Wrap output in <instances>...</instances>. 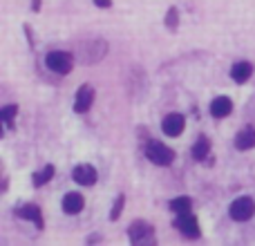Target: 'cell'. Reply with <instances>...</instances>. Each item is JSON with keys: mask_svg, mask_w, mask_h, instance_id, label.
<instances>
[{"mask_svg": "<svg viewBox=\"0 0 255 246\" xmlns=\"http://www.w3.org/2000/svg\"><path fill=\"white\" fill-rule=\"evenodd\" d=\"M175 226L179 229V233L186 235V238H199V224L190 213H179Z\"/></svg>", "mask_w": 255, "mask_h": 246, "instance_id": "52a82bcc", "label": "cell"}, {"mask_svg": "<svg viewBox=\"0 0 255 246\" xmlns=\"http://www.w3.org/2000/svg\"><path fill=\"white\" fill-rule=\"evenodd\" d=\"M128 238L132 244H152L154 242V231L150 224L145 222H134V224L128 229Z\"/></svg>", "mask_w": 255, "mask_h": 246, "instance_id": "277c9868", "label": "cell"}, {"mask_svg": "<svg viewBox=\"0 0 255 246\" xmlns=\"http://www.w3.org/2000/svg\"><path fill=\"white\" fill-rule=\"evenodd\" d=\"M231 110H233V103H231L229 97H217L215 101L211 103V115L215 117V119H224V117H229Z\"/></svg>", "mask_w": 255, "mask_h": 246, "instance_id": "7c38bea8", "label": "cell"}, {"mask_svg": "<svg viewBox=\"0 0 255 246\" xmlns=\"http://www.w3.org/2000/svg\"><path fill=\"white\" fill-rule=\"evenodd\" d=\"M251 74H253V65L249 61H240L231 67V79H233L235 83H247V81L251 79Z\"/></svg>", "mask_w": 255, "mask_h": 246, "instance_id": "8fae6325", "label": "cell"}, {"mask_svg": "<svg viewBox=\"0 0 255 246\" xmlns=\"http://www.w3.org/2000/svg\"><path fill=\"white\" fill-rule=\"evenodd\" d=\"M36 2H38V0H36Z\"/></svg>", "mask_w": 255, "mask_h": 246, "instance_id": "44dd1931", "label": "cell"}, {"mask_svg": "<svg viewBox=\"0 0 255 246\" xmlns=\"http://www.w3.org/2000/svg\"><path fill=\"white\" fill-rule=\"evenodd\" d=\"M184 125H186L184 115H179V112H172V115H168L166 119H163L161 130L166 132L168 136H179L181 132H184Z\"/></svg>", "mask_w": 255, "mask_h": 246, "instance_id": "ba28073f", "label": "cell"}, {"mask_svg": "<svg viewBox=\"0 0 255 246\" xmlns=\"http://www.w3.org/2000/svg\"><path fill=\"white\" fill-rule=\"evenodd\" d=\"M92 103H94V88L92 85H81L74 99V110L79 115H83V112H88L92 108Z\"/></svg>", "mask_w": 255, "mask_h": 246, "instance_id": "8992f818", "label": "cell"}, {"mask_svg": "<svg viewBox=\"0 0 255 246\" xmlns=\"http://www.w3.org/2000/svg\"><path fill=\"white\" fill-rule=\"evenodd\" d=\"M231 217H233L235 222H247L251 220V217L255 215V202L251 197H240L235 199L233 204H231Z\"/></svg>", "mask_w": 255, "mask_h": 246, "instance_id": "3957f363", "label": "cell"}, {"mask_svg": "<svg viewBox=\"0 0 255 246\" xmlns=\"http://www.w3.org/2000/svg\"><path fill=\"white\" fill-rule=\"evenodd\" d=\"M72 179L79 186H94L97 184V170L90 163H81V166H76L72 170Z\"/></svg>", "mask_w": 255, "mask_h": 246, "instance_id": "5b68a950", "label": "cell"}, {"mask_svg": "<svg viewBox=\"0 0 255 246\" xmlns=\"http://www.w3.org/2000/svg\"><path fill=\"white\" fill-rule=\"evenodd\" d=\"M16 215L20 217V220H29V222H34L36 229H43V226H45L43 213H40V208H38V206H34V204H27V206L18 208Z\"/></svg>", "mask_w": 255, "mask_h": 246, "instance_id": "9c48e42d", "label": "cell"}, {"mask_svg": "<svg viewBox=\"0 0 255 246\" xmlns=\"http://www.w3.org/2000/svg\"><path fill=\"white\" fill-rule=\"evenodd\" d=\"M190 206H193V202H190V197H177L170 202V208L179 215V213H190Z\"/></svg>", "mask_w": 255, "mask_h": 246, "instance_id": "9a60e30c", "label": "cell"}, {"mask_svg": "<svg viewBox=\"0 0 255 246\" xmlns=\"http://www.w3.org/2000/svg\"><path fill=\"white\" fill-rule=\"evenodd\" d=\"M45 63H47V67L54 74H70L72 67H74V58L67 52H49Z\"/></svg>", "mask_w": 255, "mask_h": 246, "instance_id": "7a4b0ae2", "label": "cell"}, {"mask_svg": "<svg viewBox=\"0 0 255 246\" xmlns=\"http://www.w3.org/2000/svg\"><path fill=\"white\" fill-rule=\"evenodd\" d=\"M255 145V130L253 127H244L235 136V148L238 150H251Z\"/></svg>", "mask_w": 255, "mask_h": 246, "instance_id": "4fadbf2b", "label": "cell"}, {"mask_svg": "<svg viewBox=\"0 0 255 246\" xmlns=\"http://www.w3.org/2000/svg\"><path fill=\"white\" fill-rule=\"evenodd\" d=\"M52 177H54V166H45L40 172H36L31 181H34V186H45L49 179H52Z\"/></svg>", "mask_w": 255, "mask_h": 246, "instance_id": "2e32d148", "label": "cell"}, {"mask_svg": "<svg viewBox=\"0 0 255 246\" xmlns=\"http://www.w3.org/2000/svg\"><path fill=\"white\" fill-rule=\"evenodd\" d=\"M124 202H126V197L124 195H119L117 197V202H115V208H112V220H119V215H121V208H124Z\"/></svg>", "mask_w": 255, "mask_h": 246, "instance_id": "d6986e66", "label": "cell"}, {"mask_svg": "<svg viewBox=\"0 0 255 246\" xmlns=\"http://www.w3.org/2000/svg\"><path fill=\"white\" fill-rule=\"evenodd\" d=\"M145 157L152 163H157V166H170L172 159H175V152L166 143H161V141H150L145 145Z\"/></svg>", "mask_w": 255, "mask_h": 246, "instance_id": "6da1fadb", "label": "cell"}, {"mask_svg": "<svg viewBox=\"0 0 255 246\" xmlns=\"http://www.w3.org/2000/svg\"><path fill=\"white\" fill-rule=\"evenodd\" d=\"M16 112H18L16 106H7V108H2V110H0V119L4 121V125H11V121H13V117H16Z\"/></svg>", "mask_w": 255, "mask_h": 246, "instance_id": "e0dca14e", "label": "cell"}, {"mask_svg": "<svg viewBox=\"0 0 255 246\" xmlns=\"http://www.w3.org/2000/svg\"><path fill=\"white\" fill-rule=\"evenodd\" d=\"M208 154H211V141H208L206 136H199L193 145V157L197 159V161H204Z\"/></svg>", "mask_w": 255, "mask_h": 246, "instance_id": "5bb4252c", "label": "cell"}, {"mask_svg": "<svg viewBox=\"0 0 255 246\" xmlns=\"http://www.w3.org/2000/svg\"><path fill=\"white\" fill-rule=\"evenodd\" d=\"M177 16H179V11H177L175 7L168 9V16H166V25H168V29H175V27H177Z\"/></svg>", "mask_w": 255, "mask_h": 246, "instance_id": "ac0fdd59", "label": "cell"}, {"mask_svg": "<svg viewBox=\"0 0 255 246\" xmlns=\"http://www.w3.org/2000/svg\"><path fill=\"white\" fill-rule=\"evenodd\" d=\"M83 206H85V199H83V195H79V193H67L65 197H63V211H65L67 215L81 213Z\"/></svg>", "mask_w": 255, "mask_h": 246, "instance_id": "30bf717a", "label": "cell"}, {"mask_svg": "<svg viewBox=\"0 0 255 246\" xmlns=\"http://www.w3.org/2000/svg\"><path fill=\"white\" fill-rule=\"evenodd\" d=\"M94 2H97V7H103V9H108V7H110V0H94Z\"/></svg>", "mask_w": 255, "mask_h": 246, "instance_id": "ffe728a7", "label": "cell"}]
</instances>
